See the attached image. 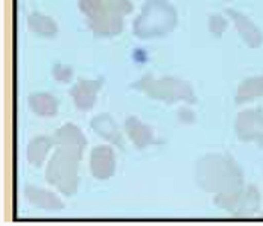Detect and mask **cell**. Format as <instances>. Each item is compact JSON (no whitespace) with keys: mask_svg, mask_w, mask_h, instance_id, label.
Wrapping results in <instances>:
<instances>
[{"mask_svg":"<svg viewBox=\"0 0 263 226\" xmlns=\"http://www.w3.org/2000/svg\"><path fill=\"white\" fill-rule=\"evenodd\" d=\"M195 179L199 189L213 194L234 193L245 187L243 173L228 153H209L199 158L195 166Z\"/></svg>","mask_w":263,"mask_h":226,"instance_id":"1","label":"cell"},{"mask_svg":"<svg viewBox=\"0 0 263 226\" xmlns=\"http://www.w3.org/2000/svg\"><path fill=\"white\" fill-rule=\"evenodd\" d=\"M82 148L58 146L46 169V181L66 196H73L79 186V161Z\"/></svg>","mask_w":263,"mask_h":226,"instance_id":"2","label":"cell"},{"mask_svg":"<svg viewBox=\"0 0 263 226\" xmlns=\"http://www.w3.org/2000/svg\"><path fill=\"white\" fill-rule=\"evenodd\" d=\"M177 11L166 0H148L140 15L134 20L133 32L137 38H157L167 35L177 26Z\"/></svg>","mask_w":263,"mask_h":226,"instance_id":"3","label":"cell"},{"mask_svg":"<svg viewBox=\"0 0 263 226\" xmlns=\"http://www.w3.org/2000/svg\"><path fill=\"white\" fill-rule=\"evenodd\" d=\"M131 88L146 94L149 99L161 100L171 105L177 102H186V104L193 105L198 102L193 93V88L187 80L177 79L172 76L155 79L151 75H145L139 80L133 82Z\"/></svg>","mask_w":263,"mask_h":226,"instance_id":"4","label":"cell"},{"mask_svg":"<svg viewBox=\"0 0 263 226\" xmlns=\"http://www.w3.org/2000/svg\"><path fill=\"white\" fill-rule=\"evenodd\" d=\"M260 193L254 186L243 187L234 193L215 196V203L236 217L254 216L260 208Z\"/></svg>","mask_w":263,"mask_h":226,"instance_id":"5","label":"cell"},{"mask_svg":"<svg viewBox=\"0 0 263 226\" xmlns=\"http://www.w3.org/2000/svg\"><path fill=\"white\" fill-rule=\"evenodd\" d=\"M87 25L95 37L108 38L119 35L123 31L125 22L123 15L111 9L104 0V3L90 17H87Z\"/></svg>","mask_w":263,"mask_h":226,"instance_id":"6","label":"cell"},{"mask_svg":"<svg viewBox=\"0 0 263 226\" xmlns=\"http://www.w3.org/2000/svg\"><path fill=\"white\" fill-rule=\"evenodd\" d=\"M236 135L243 143H257L263 148V111L245 110L236 117Z\"/></svg>","mask_w":263,"mask_h":226,"instance_id":"7","label":"cell"},{"mask_svg":"<svg viewBox=\"0 0 263 226\" xmlns=\"http://www.w3.org/2000/svg\"><path fill=\"white\" fill-rule=\"evenodd\" d=\"M104 85V79H79L78 84L70 90V96L75 102V107L81 111H90L95 104L99 90Z\"/></svg>","mask_w":263,"mask_h":226,"instance_id":"8","label":"cell"},{"mask_svg":"<svg viewBox=\"0 0 263 226\" xmlns=\"http://www.w3.org/2000/svg\"><path fill=\"white\" fill-rule=\"evenodd\" d=\"M90 172L99 179H110L116 172V156L111 146H96L90 155Z\"/></svg>","mask_w":263,"mask_h":226,"instance_id":"9","label":"cell"},{"mask_svg":"<svg viewBox=\"0 0 263 226\" xmlns=\"http://www.w3.org/2000/svg\"><path fill=\"white\" fill-rule=\"evenodd\" d=\"M227 15L233 20L236 31L239 32V35L242 37V39L251 47V49H257L259 46H262L263 43V34L262 31L254 25V22L243 15L239 11H234L231 8H228L226 11Z\"/></svg>","mask_w":263,"mask_h":226,"instance_id":"10","label":"cell"},{"mask_svg":"<svg viewBox=\"0 0 263 226\" xmlns=\"http://www.w3.org/2000/svg\"><path fill=\"white\" fill-rule=\"evenodd\" d=\"M125 131L137 149H145L155 143V135H154L152 126L145 125L136 115H129L125 120Z\"/></svg>","mask_w":263,"mask_h":226,"instance_id":"11","label":"cell"},{"mask_svg":"<svg viewBox=\"0 0 263 226\" xmlns=\"http://www.w3.org/2000/svg\"><path fill=\"white\" fill-rule=\"evenodd\" d=\"M90 128L104 140H107L108 143H111L114 146H117L119 149L125 148V141L123 137L120 134V131L116 126V121L110 114H98L96 117H93Z\"/></svg>","mask_w":263,"mask_h":226,"instance_id":"12","label":"cell"},{"mask_svg":"<svg viewBox=\"0 0 263 226\" xmlns=\"http://www.w3.org/2000/svg\"><path fill=\"white\" fill-rule=\"evenodd\" d=\"M25 196L37 208H43L47 211H60L64 208V202L57 194H53L47 190L38 189L34 186H26L25 187Z\"/></svg>","mask_w":263,"mask_h":226,"instance_id":"13","label":"cell"},{"mask_svg":"<svg viewBox=\"0 0 263 226\" xmlns=\"http://www.w3.org/2000/svg\"><path fill=\"white\" fill-rule=\"evenodd\" d=\"M53 141L57 146H76L85 149L87 146V138L84 132L73 125V123H66L63 125L53 135Z\"/></svg>","mask_w":263,"mask_h":226,"instance_id":"14","label":"cell"},{"mask_svg":"<svg viewBox=\"0 0 263 226\" xmlns=\"http://www.w3.org/2000/svg\"><path fill=\"white\" fill-rule=\"evenodd\" d=\"M55 141L53 137H35L29 145H28V151H26V156L28 161L34 166V167H41L49 151L53 148Z\"/></svg>","mask_w":263,"mask_h":226,"instance_id":"15","label":"cell"},{"mask_svg":"<svg viewBox=\"0 0 263 226\" xmlns=\"http://www.w3.org/2000/svg\"><path fill=\"white\" fill-rule=\"evenodd\" d=\"M257 97H263V75L245 79L236 93V104L242 105Z\"/></svg>","mask_w":263,"mask_h":226,"instance_id":"16","label":"cell"},{"mask_svg":"<svg viewBox=\"0 0 263 226\" xmlns=\"http://www.w3.org/2000/svg\"><path fill=\"white\" fill-rule=\"evenodd\" d=\"M29 107L40 117H53L58 113V102L49 93H35L29 97Z\"/></svg>","mask_w":263,"mask_h":226,"instance_id":"17","label":"cell"},{"mask_svg":"<svg viewBox=\"0 0 263 226\" xmlns=\"http://www.w3.org/2000/svg\"><path fill=\"white\" fill-rule=\"evenodd\" d=\"M28 25H29V29L40 37L52 38L58 34L57 22L47 15L40 14V12H32L28 17Z\"/></svg>","mask_w":263,"mask_h":226,"instance_id":"18","label":"cell"},{"mask_svg":"<svg viewBox=\"0 0 263 226\" xmlns=\"http://www.w3.org/2000/svg\"><path fill=\"white\" fill-rule=\"evenodd\" d=\"M209 29L216 38H221L224 35L227 29V20L222 15H212L209 18Z\"/></svg>","mask_w":263,"mask_h":226,"instance_id":"19","label":"cell"},{"mask_svg":"<svg viewBox=\"0 0 263 226\" xmlns=\"http://www.w3.org/2000/svg\"><path fill=\"white\" fill-rule=\"evenodd\" d=\"M107 2V5L114 9L116 12H119L120 15H128V14H131L133 12V9H134V6H133V3H131V0H105Z\"/></svg>","mask_w":263,"mask_h":226,"instance_id":"20","label":"cell"},{"mask_svg":"<svg viewBox=\"0 0 263 226\" xmlns=\"http://www.w3.org/2000/svg\"><path fill=\"white\" fill-rule=\"evenodd\" d=\"M53 77L55 80L61 82V84H67L72 80L73 77V70L69 67V66H64V64H57L53 67Z\"/></svg>","mask_w":263,"mask_h":226,"instance_id":"21","label":"cell"},{"mask_svg":"<svg viewBox=\"0 0 263 226\" xmlns=\"http://www.w3.org/2000/svg\"><path fill=\"white\" fill-rule=\"evenodd\" d=\"M178 118H180L181 123H186L187 125V123H195L196 115H195V113L192 110H189V108H181L178 111Z\"/></svg>","mask_w":263,"mask_h":226,"instance_id":"22","label":"cell"},{"mask_svg":"<svg viewBox=\"0 0 263 226\" xmlns=\"http://www.w3.org/2000/svg\"><path fill=\"white\" fill-rule=\"evenodd\" d=\"M226 2H227V0H226Z\"/></svg>","mask_w":263,"mask_h":226,"instance_id":"23","label":"cell"}]
</instances>
